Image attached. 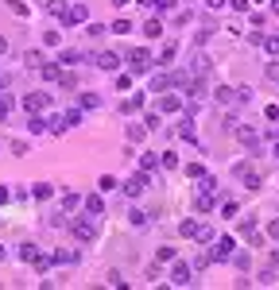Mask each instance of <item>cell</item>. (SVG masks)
<instances>
[{"instance_id":"1","label":"cell","mask_w":279,"mask_h":290,"mask_svg":"<svg viewBox=\"0 0 279 290\" xmlns=\"http://www.w3.org/2000/svg\"><path fill=\"white\" fill-rule=\"evenodd\" d=\"M233 248H236V240L233 236H213V256H209V260H233Z\"/></svg>"},{"instance_id":"2","label":"cell","mask_w":279,"mask_h":290,"mask_svg":"<svg viewBox=\"0 0 279 290\" xmlns=\"http://www.w3.org/2000/svg\"><path fill=\"white\" fill-rule=\"evenodd\" d=\"M151 62H155V58H151V50H144V46H136L132 54H128V66H132L136 74H147V70H151Z\"/></svg>"},{"instance_id":"3","label":"cell","mask_w":279,"mask_h":290,"mask_svg":"<svg viewBox=\"0 0 279 290\" xmlns=\"http://www.w3.org/2000/svg\"><path fill=\"white\" fill-rule=\"evenodd\" d=\"M70 232L78 236V240H82V244L97 240V224H93V220H74V224H70Z\"/></svg>"},{"instance_id":"4","label":"cell","mask_w":279,"mask_h":290,"mask_svg":"<svg viewBox=\"0 0 279 290\" xmlns=\"http://www.w3.org/2000/svg\"><path fill=\"white\" fill-rule=\"evenodd\" d=\"M144 190H147V174H144V170H140V174H132V178L124 182V194H128V198H140Z\"/></svg>"},{"instance_id":"5","label":"cell","mask_w":279,"mask_h":290,"mask_svg":"<svg viewBox=\"0 0 279 290\" xmlns=\"http://www.w3.org/2000/svg\"><path fill=\"white\" fill-rule=\"evenodd\" d=\"M66 24H86L89 20V8L86 4H66V16H62Z\"/></svg>"},{"instance_id":"6","label":"cell","mask_w":279,"mask_h":290,"mask_svg":"<svg viewBox=\"0 0 279 290\" xmlns=\"http://www.w3.org/2000/svg\"><path fill=\"white\" fill-rule=\"evenodd\" d=\"M47 104H51V93H31V97H24V108L28 112H43Z\"/></svg>"},{"instance_id":"7","label":"cell","mask_w":279,"mask_h":290,"mask_svg":"<svg viewBox=\"0 0 279 290\" xmlns=\"http://www.w3.org/2000/svg\"><path fill=\"white\" fill-rule=\"evenodd\" d=\"M171 263H175V267H171V282H175V286H186V282H190V267L178 263V260H171Z\"/></svg>"},{"instance_id":"8","label":"cell","mask_w":279,"mask_h":290,"mask_svg":"<svg viewBox=\"0 0 279 290\" xmlns=\"http://www.w3.org/2000/svg\"><path fill=\"white\" fill-rule=\"evenodd\" d=\"M82 205H86V213H89V217H101V213H105L101 194H89V198H82Z\"/></svg>"},{"instance_id":"9","label":"cell","mask_w":279,"mask_h":290,"mask_svg":"<svg viewBox=\"0 0 279 290\" xmlns=\"http://www.w3.org/2000/svg\"><path fill=\"white\" fill-rule=\"evenodd\" d=\"M190 240H198V244H202V248H206V244H213V228H209V224H194Z\"/></svg>"},{"instance_id":"10","label":"cell","mask_w":279,"mask_h":290,"mask_svg":"<svg viewBox=\"0 0 279 290\" xmlns=\"http://www.w3.org/2000/svg\"><path fill=\"white\" fill-rule=\"evenodd\" d=\"M236 140H240V144H244V147H256V144H260V136H256V132H252V128H240V124H236Z\"/></svg>"},{"instance_id":"11","label":"cell","mask_w":279,"mask_h":290,"mask_svg":"<svg viewBox=\"0 0 279 290\" xmlns=\"http://www.w3.org/2000/svg\"><path fill=\"white\" fill-rule=\"evenodd\" d=\"M97 66H101V70H117V66H120V58L113 54V50H101V54H97Z\"/></svg>"},{"instance_id":"12","label":"cell","mask_w":279,"mask_h":290,"mask_svg":"<svg viewBox=\"0 0 279 290\" xmlns=\"http://www.w3.org/2000/svg\"><path fill=\"white\" fill-rule=\"evenodd\" d=\"M155 166H159V155H155V151H144V155H140V170L151 174Z\"/></svg>"},{"instance_id":"13","label":"cell","mask_w":279,"mask_h":290,"mask_svg":"<svg viewBox=\"0 0 279 290\" xmlns=\"http://www.w3.org/2000/svg\"><path fill=\"white\" fill-rule=\"evenodd\" d=\"M59 62H62V66H78V62H82V50H74V46H66V50L59 54Z\"/></svg>"},{"instance_id":"14","label":"cell","mask_w":279,"mask_h":290,"mask_svg":"<svg viewBox=\"0 0 279 290\" xmlns=\"http://www.w3.org/2000/svg\"><path fill=\"white\" fill-rule=\"evenodd\" d=\"M12 108H16V97H12V93H0V120L12 112Z\"/></svg>"},{"instance_id":"15","label":"cell","mask_w":279,"mask_h":290,"mask_svg":"<svg viewBox=\"0 0 279 290\" xmlns=\"http://www.w3.org/2000/svg\"><path fill=\"white\" fill-rule=\"evenodd\" d=\"M24 62H28L31 70H39V66L47 62V58H43V50H28V54H24Z\"/></svg>"},{"instance_id":"16","label":"cell","mask_w":279,"mask_h":290,"mask_svg":"<svg viewBox=\"0 0 279 290\" xmlns=\"http://www.w3.org/2000/svg\"><path fill=\"white\" fill-rule=\"evenodd\" d=\"M198 209H202V213L213 209V190H202V194H198Z\"/></svg>"},{"instance_id":"17","label":"cell","mask_w":279,"mask_h":290,"mask_svg":"<svg viewBox=\"0 0 279 290\" xmlns=\"http://www.w3.org/2000/svg\"><path fill=\"white\" fill-rule=\"evenodd\" d=\"M144 35H147V39H159V35H163V24H159V20H147V24H144Z\"/></svg>"},{"instance_id":"18","label":"cell","mask_w":279,"mask_h":290,"mask_svg":"<svg viewBox=\"0 0 279 290\" xmlns=\"http://www.w3.org/2000/svg\"><path fill=\"white\" fill-rule=\"evenodd\" d=\"M39 74H43V78H47V82H59V62H51V66H47V62H43V66H39Z\"/></svg>"},{"instance_id":"19","label":"cell","mask_w":279,"mask_h":290,"mask_svg":"<svg viewBox=\"0 0 279 290\" xmlns=\"http://www.w3.org/2000/svg\"><path fill=\"white\" fill-rule=\"evenodd\" d=\"M159 108H163V112H182V101H178V97H163Z\"/></svg>"},{"instance_id":"20","label":"cell","mask_w":279,"mask_h":290,"mask_svg":"<svg viewBox=\"0 0 279 290\" xmlns=\"http://www.w3.org/2000/svg\"><path fill=\"white\" fill-rule=\"evenodd\" d=\"M167 86H171V74H159V78H151V93H163Z\"/></svg>"},{"instance_id":"21","label":"cell","mask_w":279,"mask_h":290,"mask_svg":"<svg viewBox=\"0 0 279 290\" xmlns=\"http://www.w3.org/2000/svg\"><path fill=\"white\" fill-rule=\"evenodd\" d=\"M159 166H163V170H175V166H178L175 151H163V155H159Z\"/></svg>"},{"instance_id":"22","label":"cell","mask_w":279,"mask_h":290,"mask_svg":"<svg viewBox=\"0 0 279 290\" xmlns=\"http://www.w3.org/2000/svg\"><path fill=\"white\" fill-rule=\"evenodd\" d=\"M35 256H39V244H20V260H35Z\"/></svg>"},{"instance_id":"23","label":"cell","mask_w":279,"mask_h":290,"mask_svg":"<svg viewBox=\"0 0 279 290\" xmlns=\"http://www.w3.org/2000/svg\"><path fill=\"white\" fill-rule=\"evenodd\" d=\"M47 12L51 16H66V0H47Z\"/></svg>"},{"instance_id":"24","label":"cell","mask_w":279,"mask_h":290,"mask_svg":"<svg viewBox=\"0 0 279 290\" xmlns=\"http://www.w3.org/2000/svg\"><path fill=\"white\" fill-rule=\"evenodd\" d=\"M62 124H66V128H74V124H82V108H70V112L62 116Z\"/></svg>"},{"instance_id":"25","label":"cell","mask_w":279,"mask_h":290,"mask_svg":"<svg viewBox=\"0 0 279 290\" xmlns=\"http://www.w3.org/2000/svg\"><path fill=\"white\" fill-rule=\"evenodd\" d=\"M217 101H221V104H233V101H236V89H229V86L217 89Z\"/></svg>"},{"instance_id":"26","label":"cell","mask_w":279,"mask_h":290,"mask_svg":"<svg viewBox=\"0 0 279 290\" xmlns=\"http://www.w3.org/2000/svg\"><path fill=\"white\" fill-rule=\"evenodd\" d=\"M260 43H264L267 54H279V35H267V39H260Z\"/></svg>"},{"instance_id":"27","label":"cell","mask_w":279,"mask_h":290,"mask_svg":"<svg viewBox=\"0 0 279 290\" xmlns=\"http://www.w3.org/2000/svg\"><path fill=\"white\" fill-rule=\"evenodd\" d=\"M136 108H144V97H140V93H136V97H128V101H124V112H136Z\"/></svg>"},{"instance_id":"28","label":"cell","mask_w":279,"mask_h":290,"mask_svg":"<svg viewBox=\"0 0 279 290\" xmlns=\"http://www.w3.org/2000/svg\"><path fill=\"white\" fill-rule=\"evenodd\" d=\"M28 128H31V132H35V136H39V132H47V120H39V116L31 112V120H28Z\"/></svg>"},{"instance_id":"29","label":"cell","mask_w":279,"mask_h":290,"mask_svg":"<svg viewBox=\"0 0 279 290\" xmlns=\"http://www.w3.org/2000/svg\"><path fill=\"white\" fill-rule=\"evenodd\" d=\"M51 260H55V263H74V260H78V252H55Z\"/></svg>"},{"instance_id":"30","label":"cell","mask_w":279,"mask_h":290,"mask_svg":"<svg viewBox=\"0 0 279 290\" xmlns=\"http://www.w3.org/2000/svg\"><path fill=\"white\" fill-rule=\"evenodd\" d=\"M144 136H147V128H140V124H132V128H128V140H132V144H140Z\"/></svg>"},{"instance_id":"31","label":"cell","mask_w":279,"mask_h":290,"mask_svg":"<svg viewBox=\"0 0 279 290\" xmlns=\"http://www.w3.org/2000/svg\"><path fill=\"white\" fill-rule=\"evenodd\" d=\"M47 128L59 136V132H66V124H62V116H51V120H47Z\"/></svg>"},{"instance_id":"32","label":"cell","mask_w":279,"mask_h":290,"mask_svg":"<svg viewBox=\"0 0 279 290\" xmlns=\"http://www.w3.org/2000/svg\"><path fill=\"white\" fill-rule=\"evenodd\" d=\"M128 31H132V24H128V20H117V24H113V35H128Z\"/></svg>"},{"instance_id":"33","label":"cell","mask_w":279,"mask_h":290,"mask_svg":"<svg viewBox=\"0 0 279 290\" xmlns=\"http://www.w3.org/2000/svg\"><path fill=\"white\" fill-rule=\"evenodd\" d=\"M128 220H132V224H147V213H144V209H132V213H128Z\"/></svg>"},{"instance_id":"34","label":"cell","mask_w":279,"mask_h":290,"mask_svg":"<svg viewBox=\"0 0 279 290\" xmlns=\"http://www.w3.org/2000/svg\"><path fill=\"white\" fill-rule=\"evenodd\" d=\"M8 8H12V12L20 16V20H24V16H28V4H24V0H12V4H8Z\"/></svg>"},{"instance_id":"35","label":"cell","mask_w":279,"mask_h":290,"mask_svg":"<svg viewBox=\"0 0 279 290\" xmlns=\"http://www.w3.org/2000/svg\"><path fill=\"white\" fill-rule=\"evenodd\" d=\"M78 108H97V97H93V93H86V97L78 101Z\"/></svg>"},{"instance_id":"36","label":"cell","mask_w":279,"mask_h":290,"mask_svg":"<svg viewBox=\"0 0 279 290\" xmlns=\"http://www.w3.org/2000/svg\"><path fill=\"white\" fill-rule=\"evenodd\" d=\"M47 198H51V186H47V182H43V186H35V202H47Z\"/></svg>"},{"instance_id":"37","label":"cell","mask_w":279,"mask_h":290,"mask_svg":"<svg viewBox=\"0 0 279 290\" xmlns=\"http://www.w3.org/2000/svg\"><path fill=\"white\" fill-rule=\"evenodd\" d=\"M97 186H101V190H105V194H109V190L117 186V178H113V174H105V178H101V182H97Z\"/></svg>"},{"instance_id":"38","label":"cell","mask_w":279,"mask_h":290,"mask_svg":"<svg viewBox=\"0 0 279 290\" xmlns=\"http://www.w3.org/2000/svg\"><path fill=\"white\" fill-rule=\"evenodd\" d=\"M43 43L47 46H59V31H43Z\"/></svg>"},{"instance_id":"39","label":"cell","mask_w":279,"mask_h":290,"mask_svg":"<svg viewBox=\"0 0 279 290\" xmlns=\"http://www.w3.org/2000/svg\"><path fill=\"white\" fill-rule=\"evenodd\" d=\"M175 260V248H159V263H171Z\"/></svg>"},{"instance_id":"40","label":"cell","mask_w":279,"mask_h":290,"mask_svg":"<svg viewBox=\"0 0 279 290\" xmlns=\"http://www.w3.org/2000/svg\"><path fill=\"white\" fill-rule=\"evenodd\" d=\"M171 58H175V43H167V46H163V54H159V62H171Z\"/></svg>"},{"instance_id":"41","label":"cell","mask_w":279,"mask_h":290,"mask_svg":"<svg viewBox=\"0 0 279 290\" xmlns=\"http://www.w3.org/2000/svg\"><path fill=\"white\" fill-rule=\"evenodd\" d=\"M78 202H82L78 194H66V198H62V205H66V209H78Z\"/></svg>"},{"instance_id":"42","label":"cell","mask_w":279,"mask_h":290,"mask_svg":"<svg viewBox=\"0 0 279 290\" xmlns=\"http://www.w3.org/2000/svg\"><path fill=\"white\" fill-rule=\"evenodd\" d=\"M267 236H271V240H279V217L267 220Z\"/></svg>"},{"instance_id":"43","label":"cell","mask_w":279,"mask_h":290,"mask_svg":"<svg viewBox=\"0 0 279 290\" xmlns=\"http://www.w3.org/2000/svg\"><path fill=\"white\" fill-rule=\"evenodd\" d=\"M155 8H159V12H171V8H175V0H155Z\"/></svg>"},{"instance_id":"44","label":"cell","mask_w":279,"mask_h":290,"mask_svg":"<svg viewBox=\"0 0 279 290\" xmlns=\"http://www.w3.org/2000/svg\"><path fill=\"white\" fill-rule=\"evenodd\" d=\"M267 78H275V82H279V62H267Z\"/></svg>"},{"instance_id":"45","label":"cell","mask_w":279,"mask_h":290,"mask_svg":"<svg viewBox=\"0 0 279 290\" xmlns=\"http://www.w3.org/2000/svg\"><path fill=\"white\" fill-rule=\"evenodd\" d=\"M229 4H233L236 12H248V0H229Z\"/></svg>"},{"instance_id":"46","label":"cell","mask_w":279,"mask_h":290,"mask_svg":"<svg viewBox=\"0 0 279 290\" xmlns=\"http://www.w3.org/2000/svg\"><path fill=\"white\" fill-rule=\"evenodd\" d=\"M8 202H12V194H8V190L0 186V205H8Z\"/></svg>"},{"instance_id":"47","label":"cell","mask_w":279,"mask_h":290,"mask_svg":"<svg viewBox=\"0 0 279 290\" xmlns=\"http://www.w3.org/2000/svg\"><path fill=\"white\" fill-rule=\"evenodd\" d=\"M209 8H225V4H229V0H206Z\"/></svg>"},{"instance_id":"48","label":"cell","mask_w":279,"mask_h":290,"mask_svg":"<svg viewBox=\"0 0 279 290\" xmlns=\"http://www.w3.org/2000/svg\"><path fill=\"white\" fill-rule=\"evenodd\" d=\"M271 267H279V248H275V252H271Z\"/></svg>"},{"instance_id":"49","label":"cell","mask_w":279,"mask_h":290,"mask_svg":"<svg viewBox=\"0 0 279 290\" xmlns=\"http://www.w3.org/2000/svg\"><path fill=\"white\" fill-rule=\"evenodd\" d=\"M113 4H117V8H124V4H132V0H113Z\"/></svg>"},{"instance_id":"50","label":"cell","mask_w":279,"mask_h":290,"mask_svg":"<svg viewBox=\"0 0 279 290\" xmlns=\"http://www.w3.org/2000/svg\"><path fill=\"white\" fill-rule=\"evenodd\" d=\"M4 50H8V43H4V39H0V54H4Z\"/></svg>"},{"instance_id":"51","label":"cell","mask_w":279,"mask_h":290,"mask_svg":"<svg viewBox=\"0 0 279 290\" xmlns=\"http://www.w3.org/2000/svg\"><path fill=\"white\" fill-rule=\"evenodd\" d=\"M271 136H275V140H279V128H275V132H271Z\"/></svg>"},{"instance_id":"52","label":"cell","mask_w":279,"mask_h":290,"mask_svg":"<svg viewBox=\"0 0 279 290\" xmlns=\"http://www.w3.org/2000/svg\"><path fill=\"white\" fill-rule=\"evenodd\" d=\"M275 159H279V144H275Z\"/></svg>"},{"instance_id":"53","label":"cell","mask_w":279,"mask_h":290,"mask_svg":"<svg viewBox=\"0 0 279 290\" xmlns=\"http://www.w3.org/2000/svg\"><path fill=\"white\" fill-rule=\"evenodd\" d=\"M0 260H4V248H0Z\"/></svg>"}]
</instances>
